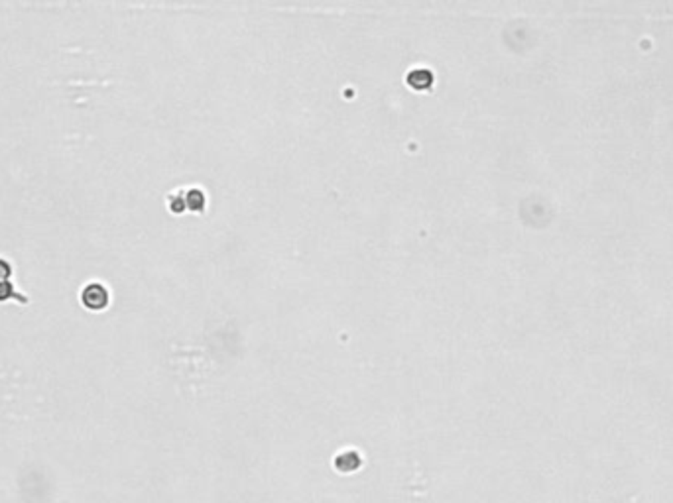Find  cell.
<instances>
[{"mask_svg":"<svg viewBox=\"0 0 673 503\" xmlns=\"http://www.w3.org/2000/svg\"><path fill=\"white\" fill-rule=\"evenodd\" d=\"M110 303V293L101 281H91L83 287L81 305L89 311H105Z\"/></svg>","mask_w":673,"mask_h":503,"instance_id":"1","label":"cell"}]
</instances>
